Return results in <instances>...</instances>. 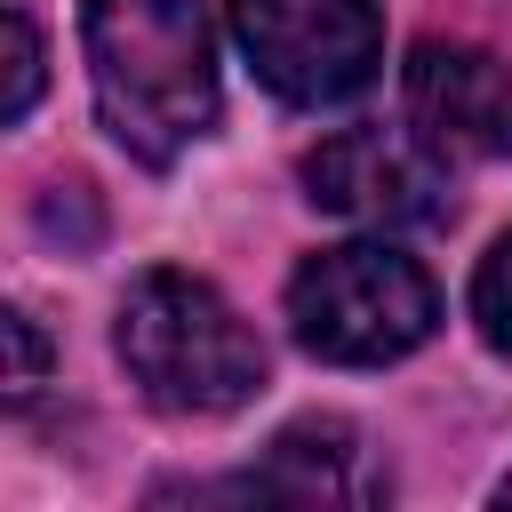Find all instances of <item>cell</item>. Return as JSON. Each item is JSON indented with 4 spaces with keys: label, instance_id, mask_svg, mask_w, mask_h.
Returning <instances> with one entry per match:
<instances>
[{
    "label": "cell",
    "instance_id": "8992f818",
    "mask_svg": "<svg viewBox=\"0 0 512 512\" xmlns=\"http://www.w3.org/2000/svg\"><path fill=\"white\" fill-rule=\"evenodd\" d=\"M408 128L440 160H512V64L472 40H416L408 72Z\"/></svg>",
    "mask_w": 512,
    "mask_h": 512
},
{
    "label": "cell",
    "instance_id": "277c9868",
    "mask_svg": "<svg viewBox=\"0 0 512 512\" xmlns=\"http://www.w3.org/2000/svg\"><path fill=\"white\" fill-rule=\"evenodd\" d=\"M232 40L280 104H352L384 64L376 0H232Z\"/></svg>",
    "mask_w": 512,
    "mask_h": 512
},
{
    "label": "cell",
    "instance_id": "9c48e42d",
    "mask_svg": "<svg viewBox=\"0 0 512 512\" xmlns=\"http://www.w3.org/2000/svg\"><path fill=\"white\" fill-rule=\"evenodd\" d=\"M0 24H8V96H0V120L16 128L32 112V96H40V32H32L24 8H8Z\"/></svg>",
    "mask_w": 512,
    "mask_h": 512
},
{
    "label": "cell",
    "instance_id": "6da1fadb",
    "mask_svg": "<svg viewBox=\"0 0 512 512\" xmlns=\"http://www.w3.org/2000/svg\"><path fill=\"white\" fill-rule=\"evenodd\" d=\"M88 88L120 152L184 160L216 128V32L200 0H80Z\"/></svg>",
    "mask_w": 512,
    "mask_h": 512
},
{
    "label": "cell",
    "instance_id": "7a4b0ae2",
    "mask_svg": "<svg viewBox=\"0 0 512 512\" xmlns=\"http://www.w3.org/2000/svg\"><path fill=\"white\" fill-rule=\"evenodd\" d=\"M136 392L168 416H232L264 392V344L256 328L200 280V272H144L120 296L112 328Z\"/></svg>",
    "mask_w": 512,
    "mask_h": 512
},
{
    "label": "cell",
    "instance_id": "3957f363",
    "mask_svg": "<svg viewBox=\"0 0 512 512\" xmlns=\"http://www.w3.org/2000/svg\"><path fill=\"white\" fill-rule=\"evenodd\" d=\"M288 328L312 360L384 368L440 328V288L392 240H336L288 272Z\"/></svg>",
    "mask_w": 512,
    "mask_h": 512
},
{
    "label": "cell",
    "instance_id": "ba28073f",
    "mask_svg": "<svg viewBox=\"0 0 512 512\" xmlns=\"http://www.w3.org/2000/svg\"><path fill=\"white\" fill-rule=\"evenodd\" d=\"M472 320H480V336L512 360V232L480 256V272H472Z\"/></svg>",
    "mask_w": 512,
    "mask_h": 512
},
{
    "label": "cell",
    "instance_id": "30bf717a",
    "mask_svg": "<svg viewBox=\"0 0 512 512\" xmlns=\"http://www.w3.org/2000/svg\"><path fill=\"white\" fill-rule=\"evenodd\" d=\"M0 336H8V392H16V400H32V392H40V376H48V344H40L32 312H0Z\"/></svg>",
    "mask_w": 512,
    "mask_h": 512
},
{
    "label": "cell",
    "instance_id": "8fae6325",
    "mask_svg": "<svg viewBox=\"0 0 512 512\" xmlns=\"http://www.w3.org/2000/svg\"><path fill=\"white\" fill-rule=\"evenodd\" d=\"M496 504H512V472H504V480H496Z\"/></svg>",
    "mask_w": 512,
    "mask_h": 512
},
{
    "label": "cell",
    "instance_id": "5b68a950",
    "mask_svg": "<svg viewBox=\"0 0 512 512\" xmlns=\"http://www.w3.org/2000/svg\"><path fill=\"white\" fill-rule=\"evenodd\" d=\"M304 192L312 208L344 216V224H376V232H408V224H440L448 216V160L408 128H336L328 144L304 152Z\"/></svg>",
    "mask_w": 512,
    "mask_h": 512
},
{
    "label": "cell",
    "instance_id": "52a82bcc",
    "mask_svg": "<svg viewBox=\"0 0 512 512\" xmlns=\"http://www.w3.org/2000/svg\"><path fill=\"white\" fill-rule=\"evenodd\" d=\"M376 488H384V480L368 472L352 424H336V416L288 424V432L272 440L264 472H248V496H264V504H368Z\"/></svg>",
    "mask_w": 512,
    "mask_h": 512
}]
</instances>
